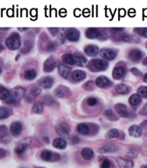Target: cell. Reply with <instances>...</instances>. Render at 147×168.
Returning a JSON list of instances; mask_svg holds the SVG:
<instances>
[{
    "label": "cell",
    "instance_id": "e0dca14e",
    "mask_svg": "<svg viewBox=\"0 0 147 168\" xmlns=\"http://www.w3.org/2000/svg\"><path fill=\"white\" fill-rule=\"evenodd\" d=\"M115 90H116L117 93H119L121 95H124V94H127L128 93H129V91L130 90V86H128V85L126 84H118L115 88Z\"/></svg>",
    "mask_w": 147,
    "mask_h": 168
},
{
    "label": "cell",
    "instance_id": "e575fe53",
    "mask_svg": "<svg viewBox=\"0 0 147 168\" xmlns=\"http://www.w3.org/2000/svg\"><path fill=\"white\" fill-rule=\"evenodd\" d=\"M53 101H54V100H53L52 96H51L50 95H46V96H45L42 99V101H41V102H42L43 104L51 105V103H53Z\"/></svg>",
    "mask_w": 147,
    "mask_h": 168
},
{
    "label": "cell",
    "instance_id": "60d3db41",
    "mask_svg": "<svg viewBox=\"0 0 147 168\" xmlns=\"http://www.w3.org/2000/svg\"><path fill=\"white\" fill-rule=\"evenodd\" d=\"M110 162L108 159H104L101 164V168H110Z\"/></svg>",
    "mask_w": 147,
    "mask_h": 168
},
{
    "label": "cell",
    "instance_id": "f35d334b",
    "mask_svg": "<svg viewBox=\"0 0 147 168\" xmlns=\"http://www.w3.org/2000/svg\"><path fill=\"white\" fill-rule=\"evenodd\" d=\"M87 103L90 106H94L97 105L98 103V100H97V98H95V97H90V98L87 99Z\"/></svg>",
    "mask_w": 147,
    "mask_h": 168
},
{
    "label": "cell",
    "instance_id": "ab89813d",
    "mask_svg": "<svg viewBox=\"0 0 147 168\" xmlns=\"http://www.w3.org/2000/svg\"><path fill=\"white\" fill-rule=\"evenodd\" d=\"M56 44L54 43H52V42H50L48 43V44L46 45V47H45V49L47 50L48 51H53L54 50L56 49Z\"/></svg>",
    "mask_w": 147,
    "mask_h": 168
},
{
    "label": "cell",
    "instance_id": "44dd1931",
    "mask_svg": "<svg viewBox=\"0 0 147 168\" xmlns=\"http://www.w3.org/2000/svg\"><path fill=\"white\" fill-rule=\"evenodd\" d=\"M125 74V69L123 67H117L113 70V76L115 79H121Z\"/></svg>",
    "mask_w": 147,
    "mask_h": 168
},
{
    "label": "cell",
    "instance_id": "4316f807",
    "mask_svg": "<svg viewBox=\"0 0 147 168\" xmlns=\"http://www.w3.org/2000/svg\"><path fill=\"white\" fill-rule=\"evenodd\" d=\"M10 110L5 106H0V119H5L9 117Z\"/></svg>",
    "mask_w": 147,
    "mask_h": 168
},
{
    "label": "cell",
    "instance_id": "2e32d148",
    "mask_svg": "<svg viewBox=\"0 0 147 168\" xmlns=\"http://www.w3.org/2000/svg\"><path fill=\"white\" fill-rule=\"evenodd\" d=\"M53 146L57 149H65L67 146V143L64 139L57 138L55 139L53 142Z\"/></svg>",
    "mask_w": 147,
    "mask_h": 168
},
{
    "label": "cell",
    "instance_id": "4fadbf2b",
    "mask_svg": "<svg viewBox=\"0 0 147 168\" xmlns=\"http://www.w3.org/2000/svg\"><path fill=\"white\" fill-rule=\"evenodd\" d=\"M86 78V73L83 70H76L72 73V78L76 81H81Z\"/></svg>",
    "mask_w": 147,
    "mask_h": 168
},
{
    "label": "cell",
    "instance_id": "5b68a950",
    "mask_svg": "<svg viewBox=\"0 0 147 168\" xmlns=\"http://www.w3.org/2000/svg\"><path fill=\"white\" fill-rule=\"evenodd\" d=\"M66 37L69 41L76 42L79 39V32L75 28H69L66 30Z\"/></svg>",
    "mask_w": 147,
    "mask_h": 168
},
{
    "label": "cell",
    "instance_id": "6da1fadb",
    "mask_svg": "<svg viewBox=\"0 0 147 168\" xmlns=\"http://www.w3.org/2000/svg\"><path fill=\"white\" fill-rule=\"evenodd\" d=\"M25 90L22 87H16L12 89L10 93V96L7 99V102L8 103H15L20 101L22 97H23Z\"/></svg>",
    "mask_w": 147,
    "mask_h": 168
},
{
    "label": "cell",
    "instance_id": "bcb514c9",
    "mask_svg": "<svg viewBox=\"0 0 147 168\" xmlns=\"http://www.w3.org/2000/svg\"><path fill=\"white\" fill-rule=\"evenodd\" d=\"M131 72L133 73V74H135L136 76H142V73L139 70H138L137 68H132Z\"/></svg>",
    "mask_w": 147,
    "mask_h": 168
},
{
    "label": "cell",
    "instance_id": "d4e9b609",
    "mask_svg": "<svg viewBox=\"0 0 147 168\" xmlns=\"http://www.w3.org/2000/svg\"><path fill=\"white\" fill-rule=\"evenodd\" d=\"M82 156L85 159H91L94 156V152L92 149L90 148H85L82 151Z\"/></svg>",
    "mask_w": 147,
    "mask_h": 168
},
{
    "label": "cell",
    "instance_id": "d6a6232c",
    "mask_svg": "<svg viewBox=\"0 0 147 168\" xmlns=\"http://www.w3.org/2000/svg\"><path fill=\"white\" fill-rule=\"evenodd\" d=\"M65 88L64 87H59L55 90V95L59 98H65L67 96V93L65 91H64V89Z\"/></svg>",
    "mask_w": 147,
    "mask_h": 168
},
{
    "label": "cell",
    "instance_id": "ac0fdd59",
    "mask_svg": "<svg viewBox=\"0 0 147 168\" xmlns=\"http://www.w3.org/2000/svg\"><path fill=\"white\" fill-rule=\"evenodd\" d=\"M53 84V80L52 78L49 77V76H46V77L43 78L41 80L40 84L41 86H42L43 88H49L52 86Z\"/></svg>",
    "mask_w": 147,
    "mask_h": 168
},
{
    "label": "cell",
    "instance_id": "b9f144b4",
    "mask_svg": "<svg viewBox=\"0 0 147 168\" xmlns=\"http://www.w3.org/2000/svg\"><path fill=\"white\" fill-rule=\"evenodd\" d=\"M137 155H138V152L135 149H130L129 152L128 153V156L130 157H136V156H137Z\"/></svg>",
    "mask_w": 147,
    "mask_h": 168
},
{
    "label": "cell",
    "instance_id": "7dc6e473",
    "mask_svg": "<svg viewBox=\"0 0 147 168\" xmlns=\"http://www.w3.org/2000/svg\"><path fill=\"white\" fill-rule=\"evenodd\" d=\"M140 114H141L143 115H147V103L143 106L141 110L140 111Z\"/></svg>",
    "mask_w": 147,
    "mask_h": 168
},
{
    "label": "cell",
    "instance_id": "681fc988",
    "mask_svg": "<svg viewBox=\"0 0 147 168\" xmlns=\"http://www.w3.org/2000/svg\"><path fill=\"white\" fill-rule=\"evenodd\" d=\"M144 81L147 83V73L145 74V76H144Z\"/></svg>",
    "mask_w": 147,
    "mask_h": 168
},
{
    "label": "cell",
    "instance_id": "52a82bcc",
    "mask_svg": "<svg viewBox=\"0 0 147 168\" xmlns=\"http://www.w3.org/2000/svg\"><path fill=\"white\" fill-rule=\"evenodd\" d=\"M91 63L97 70H105L108 67V63L102 59H93L91 61Z\"/></svg>",
    "mask_w": 147,
    "mask_h": 168
},
{
    "label": "cell",
    "instance_id": "cb8c5ba5",
    "mask_svg": "<svg viewBox=\"0 0 147 168\" xmlns=\"http://www.w3.org/2000/svg\"><path fill=\"white\" fill-rule=\"evenodd\" d=\"M77 131L79 133L82 134V135H87L90 132V129L86 124L82 123L77 126Z\"/></svg>",
    "mask_w": 147,
    "mask_h": 168
},
{
    "label": "cell",
    "instance_id": "ee69618b",
    "mask_svg": "<svg viewBox=\"0 0 147 168\" xmlns=\"http://www.w3.org/2000/svg\"><path fill=\"white\" fill-rule=\"evenodd\" d=\"M138 32L140 33L142 36H144L145 37H147V28H142V29H139V30H137Z\"/></svg>",
    "mask_w": 147,
    "mask_h": 168
},
{
    "label": "cell",
    "instance_id": "8992f818",
    "mask_svg": "<svg viewBox=\"0 0 147 168\" xmlns=\"http://www.w3.org/2000/svg\"><path fill=\"white\" fill-rule=\"evenodd\" d=\"M100 55L102 56L103 58L108 60V61H112V60L115 59L117 55V53L114 51L113 50L109 48H103L100 52Z\"/></svg>",
    "mask_w": 147,
    "mask_h": 168
},
{
    "label": "cell",
    "instance_id": "f5cc1de1",
    "mask_svg": "<svg viewBox=\"0 0 147 168\" xmlns=\"http://www.w3.org/2000/svg\"><path fill=\"white\" fill-rule=\"evenodd\" d=\"M2 73V69H1V68H0V73Z\"/></svg>",
    "mask_w": 147,
    "mask_h": 168
},
{
    "label": "cell",
    "instance_id": "1f68e13d",
    "mask_svg": "<svg viewBox=\"0 0 147 168\" xmlns=\"http://www.w3.org/2000/svg\"><path fill=\"white\" fill-rule=\"evenodd\" d=\"M63 61L66 63L69 64V65H73L74 64V56L72 54H66L64 55Z\"/></svg>",
    "mask_w": 147,
    "mask_h": 168
},
{
    "label": "cell",
    "instance_id": "30bf717a",
    "mask_svg": "<svg viewBox=\"0 0 147 168\" xmlns=\"http://www.w3.org/2000/svg\"><path fill=\"white\" fill-rule=\"evenodd\" d=\"M110 84L111 83L110 80L105 76H100L96 79L97 86L100 87V88H105V87L110 86Z\"/></svg>",
    "mask_w": 147,
    "mask_h": 168
},
{
    "label": "cell",
    "instance_id": "9a60e30c",
    "mask_svg": "<svg viewBox=\"0 0 147 168\" xmlns=\"http://www.w3.org/2000/svg\"><path fill=\"white\" fill-rule=\"evenodd\" d=\"M70 71H71V68H69V66L64 65V64H60L59 65V73L64 78L68 77Z\"/></svg>",
    "mask_w": 147,
    "mask_h": 168
},
{
    "label": "cell",
    "instance_id": "4dcf8cb0",
    "mask_svg": "<svg viewBox=\"0 0 147 168\" xmlns=\"http://www.w3.org/2000/svg\"><path fill=\"white\" fill-rule=\"evenodd\" d=\"M37 73L34 69H30L26 70L25 73V78L28 80H33L36 77Z\"/></svg>",
    "mask_w": 147,
    "mask_h": 168
},
{
    "label": "cell",
    "instance_id": "8fae6325",
    "mask_svg": "<svg viewBox=\"0 0 147 168\" xmlns=\"http://www.w3.org/2000/svg\"><path fill=\"white\" fill-rule=\"evenodd\" d=\"M22 130V124L18 121L13 122L11 124V126H10V131H11L12 134H14V135H18V134H20L21 133Z\"/></svg>",
    "mask_w": 147,
    "mask_h": 168
},
{
    "label": "cell",
    "instance_id": "816d5d0a",
    "mask_svg": "<svg viewBox=\"0 0 147 168\" xmlns=\"http://www.w3.org/2000/svg\"><path fill=\"white\" fill-rule=\"evenodd\" d=\"M3 151H4L3 149H0V155H1V152H3ZM0 156H1V155H0Z\"/></svg>",
    "mask_w": 147,
    "mask_h": 168
},
{
    "label": "cell",
    "instance_id": "8d00e7d4",
    "mask_svg": "<svg viewBox=\"0 0 147 168\" xmlns=\"http://www.w3.org/2000/svg\"><path fill=\"white\" fill-rule=\"evenodd\" d=\"M41 89L40 88H38V87H34V88H33L30 91V94L31 96H33V98L38 96L39 95L41 94Z\"/></svg>",
    "mask_w": 147,
    "mask_h": 168
},
{
    "label": "cell",
    "instance_id": "484cf974",
    "mask_svg": "<svg viewBox=\"0 0 147 168\" xmlns=\"http://www.w3.org/2000/svg\"><path fill=\"white\" fill-rule=\"evenodd\" d=\"M118 147L115 146V144H108L105 145L103 148L100 149V152H114V151L117 150Z\"/></svg>",
    "mask_w": 147,
    "mask_h": 168
},
{
    "label": "cell",
    "instance_id": "f1b7e54d",
    "mask_svg": "<svg viewBox=\"0 0 147 168\" xmlns=\"http://www.w3.org/2000/svg\"><path fill=\"white\" fill-rule=\"evenodd\" d=\"M141 102V97L138 94H133L129 99V103L131 106H136Z\"/></svg>",
    "mask_w": 147,
    "mask_h": 168
},
{
    "label": "cell",
    "instance_id": "7402d4cb",
    "mask_svg": "<svg viewBox=\"0 0 147 168\" xmlns=\"http://www.w3.org/2000/svg\"><path fill=\"white\" fill-rule=\"evenodd\" d=\"M28 144L27 142L20 143V144H18L16 146L15 149H14V152L17 153V155H21L26 150L27 148H28Z\"/></svg>",
    "mask_w": 147,
    "mask_h": 168
},
{
    "label": "cell",
    "instance_id": "d590c367",
    "mask_svg": "<svg viewBox=\"0 0 147 168\" xmlns=\"http://www.w3.org/2000/svg\"><path fill=\"white\" fill-rule=\"evenodd\" d=\"M107 136H108L109 138H116L119 136V132L115 129H112L108 132V134H107Z\"/></svg>",
    "mask_w": 147,
    "mask_h": 168
},
{
    "label": "cell",
    "instance_id": "7a4b0ae2",
    "mask_svg": "<svg viewBox=\"0 0 147 168\" xmlns=\"http://www.w3.org/2000/svg\"><path fill=\"white\" fill-rule=\"evenodd\" d=\"M6 45L10 50H17L21 45L20 37L17 33H12L6 40Z\"/></svg>",
    "mask_w": 147,
    "mask_h": 168
},
{
    "label": "cell",
    "instance_id": "d6986e66",
    "mask_svg": "<svg viewBox=\"0 0 147 168\" xmlns=\"http://www.w3.org/2000/svg\"><path fill=\"white\" fill-rule=\"evenodd\" d=\"M118 163L121 168H133V162L123 158H120L118 159Z\"/></svg>",
    "mask_w": 147,
    "mask_h": 168
},
{
    "label": "cell",
    "instance_id": "277c9868",
    "mask_svg": "<svg viewBox=\"0 0 147 168\" xmlns=\"http://www.w3.org/2000/svg\"><path fill=\"white\" fill-rule=\"evenodd\" d=\"M56 131L61 137L67 138L70 133V128L67 123L62 122L56 126Z\"/></svg>",
    "mask_w": 147,
    "mask_h": 168
},
{
    "label": "cell",
    "instance_id": "3957f363",
    "mask_svg": "<svg viewBox=\"0 0 147 168\" xmlns=\"http://www.w3.org/2000/svg\"><path fill=\"white\" fill-rule=\"evenodd\" d=\"M57 64V60L55 56H50L46 61H45L43 65V70L45 72H51L54 70Z\"/></svg>",
    "mask_w": 147,
    "mask_h": 168
},
{
    "label": "cell",
    "instance_id": "7bdbcfd3",
    "mask_svg": "<svg viewBox=\"0 0 147 168\" xmlns=\"http://www.w3.org/2000/svg\"><path fill=\"white\" fill-rule=\"evenodd\" d=\"M105 115H106L110 119L113 120V119H115V115H114L113 112L111 110H107V111H105Z\"/></svg>",
    "mask_w": 147,
    "mask_h": 168
},
{
    "label": "cell",
    "instance_id": "603a6c76",
    "mask_svg": "<svg viewBox=\"0 0 147 168\" xmlns=\"http://www.w3.org/2000/svg\"><path fill=\"white\" fill-rule=\"evenodd\" d=\"M74 64L78 66H84L87 64V60L85 58L81 55H74Z\"/></svg>",
    "mask_w": 147,
    "mask_h": 168
},
{
    "label": "cell",
    "instance_id": "9c48e42d",
    "mask_svg": "<svg viewBox=\"0 0 147 168\" xmlns=\"http://www.w3.org/2000/svg\"><path fill=\"white\" fill-rule=\"evenodd\" d=\"M129 58L133 62L139 61L142 58L141 51L138 49L132 50H130L129 53Z\"/></svg>",
    "mask_w": 147,
    "mask_h": 168
},
{
    "label": "cell",
    "instance_id": "f546056e",
    "mask_svg": "<svg viewBox=\"0 0 147 168\" xmlns=\"http://www.w3.org/2000/svg\"><path fill=\"white\" fill-rule=\"evenodd\" d=\"M43 103L41 102V101H38V102L35 103L32 108L33 111L36 114L41 113L43 111Z\"/></svg>",
    "mask_w": 147,
    "mask_h": 168
},
{
    "label": "cell",
    "instance_id": "7c38bea8",
    "mask_svg": "<svg viewBox=\"0 0 147 168\" xmlns=\"http://www.w3.org/2000/svg\"><path fill=\"white\" fill-rule=\"evenodd\" d=\"M86 35L88 38H97L100 35V31L97 28H89L86 31Z\"/></svg>",
    "mask_w": 147,
    "mask_h": 168
},
{
    "label": "cell",
    "instance_id": "f6af8a7d",
    "mask_svg": "<svg viewBox=\"0 0 147 168\" xmlns=\"http://www.w3.org/2000/svg\"><path fill=\"white\" fill-rule=\"evenodd\" d=\"M84 86V88H85V89H87V90H91V89L93 88V86H94V85H93L92 82L89 81L87 83H86Z\"/></svg>",
    "mask_w": 147,
    "mask_h": 168
},
{
    "label": "cell",
    "instance_id": "ba28073f",
    "mask_svg": "<svg viewBox=\"0 0 147 168\" xmlns=\"http://www.w3.org/2000/svg\"><path fill=\"white\" fill-rule=\"evenodd\" d=\"M115 109L121 117L127 118L128 117V111L127 107H126V105L123 104V103H118V104L115 105Z\"/></svg>",
    "mask_w": 147,
    "mask_h": 168
},
{
    "label": "cell",
    "instance_id": "ffe728a7",
    "mask_svg": "<svg viewBox=\"0 0 147 168\" xmlns=\"http://www.w3.org/2000/svg\"><path fill=\"white\" fill-rule=\"evenodd\" d=\"M84 52L89 56H95L97 55L99 52L98 47L95 45H89L84 49Z\"/></svg>",
    "mask_w": 147,
    "mask_h": 168
},
{
    "label": "cell",
    "instance_id": "5bb4252c",
    "mask_svg": "<svg viewBox=\"0 0 147 168\" xmlns=\"http://www.w3.org/2000/svg\"><path fill=\"white\" fill-rule=\"evenodd\" d=\"M141 133V129L137 125H133L129 128V134L133 137H139Z\"/></svg>",
    "mask_w": 147,
    "mask_h": 168
},
{
    "label": "cell",
    "instance_id": "836d02e7",
    "mask_svg": "<svg viewBox=\"0 0 147 168\" xmlns=\"http://www.w3.org/2000/svg\"><path fill=\"white\" fill-rule=\"evenodd\" d=\"M51 157H52V153H51L49 150H43L42 153H41V158L45 161H49L51 160Z\"/></svg>",
    "mask_w": 147,
    "mask_h": 168
},
{
    "label": "cell",
    "instance_id": "db71d44e",
    "mask_svg": "<svg viewBox=\"0 0 147 168\" xmlns=\"http://www.w3.org/2000/svg\"><path fill=\"white\" fill-rule=\"evenodd\" d=\"M144 168H147V167H144Z\"/></svg>",
    "mask_w": 147,
    "mask_h": 168
},
{
    "label": "cell",
    "instance_id": "c3c4849f",
    "mask_svg": "<svg viewBox=\"0 0 147 168\" xmlns=\"http://www.w3.org/2000/svg\"><path fill=\"white\" fill-rule=\"evenodd\" d=\"M48 30L50 31V32L51 33V34H52V35L54 36V35H56V34H57L58 30H58L57 28H49Z\"/></svg>",
    "mask_w": 147,
    "mask_h": 168
},
{
    "label": "cell",
    "instance_id": "74e56055",
    "mask_svg": "<svg viewBox=\"0 0 147 168\" xmlns=\"http://www.w3.org/2000/svg\"><path fill=\"white\" fill-rule=\"evenodd\" d=\"M138 94L142 97L147 96V86H141L138 90Z\"/></svg>",
    "mask_w": 147,
    "mask_h": 168
},
{
    "label": "cell",
    "instance_id": "f907efd6",
    "mask_svg": "<svg viewBox=\"0 0 147 168\" xmlns=\"http://www.w3.org/2000/svg\"><path fill=\"white\" fill-rule=\"evenodd\" d=\"M144 64H145V65H147V57L146 58L144 59Z\"/></svg>",
    "mask_w": 147,
    "mask_h": 168
},
{
    "label": "cell",
    "instance_id": "83f0119b",
    "mask_svg": "<svg viewBox=\"0 0 147 168\" xmlns=\"http://www.w3.org/2000/svg\"><path fill=\"white\" fill-rule=\"evenodd\" d=\"M10 91L7 88L0 86V99L2 100H7L8 97L10 96Z\"/></svg>",
    "mask_w": 147,
    "mask_h": 168
}]
</instances>
